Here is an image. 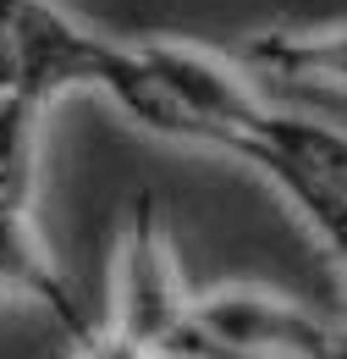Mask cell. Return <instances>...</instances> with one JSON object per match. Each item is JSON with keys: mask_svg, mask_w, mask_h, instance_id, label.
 Here are the masks:
<instances>
[{"mask_svg": "<svg viewBox=\"0 0 347 359\" xmlns=\"http://www.w3.org/2000/svg\"><path fill=\"white\" fill-rule=\"evenodd\" d=\"M39 100L11 89L0 100V210H28L34 199V149H39Z\"/></svg>", "mask_w": 347, "mask_h": 359, "instance_id": "8992f818", "label": "cell"}, {"mask_svg": "<svg viewBox=\"0 0 347 359\" xmlns=\"http://www.w3.org/2000/svg\"><path fill=\"white\" fill-rule=\"evenodd\" d=\"M66 359H78V354H72V348H66Z\"/></svg>", "mask_w": 347, "mask_h": 359, "instance_id": "52a82bcc", "label": "cell"}, {"mask_svg": "<svg viewBox=\"0 0 347 359\" xmlns=\"http://www.w3.org/2000/svg\"><path fill=\"white\" fill-rule=\"evenodd\" d=\"M11 28H17V89L39 105H50L61 89L105 94L132 55V45H111L88 34L50 0H11Z\"/></svg>", "mask_w": 347, "mask_h": 359, "instance_id": "6da1fadb", "label": "cell"}, {"mask_svg": "<svg viewBox=\"0 0 347 359\" xmlns=\"http://www.w3.org/2000/svg\"><path fill=\"white\" fill-rule=\"evenodd\" d=\"M187 315L193 304L182 299V282H176L160 205L155 194H138L127 243H122V276H116V337L132 348H166L187 326Z\"/></svg>", "mask_w": 347, "mask_h": 359, "instance_id": "7a4b0ae2", "label": "cell"}, {"mask_svg": "<svg viewBox=\"0 0 347 359\" xmlns=\"http://www.w3.org/2000/svg\"><path fill=\"white\" fill-rule=\"evenodd\" d=\"M237 55L270 78L347 83V28H264V34H248Z\"/></svg>", "mask_w": 347, "mask_h": 359, "instance_id": "277c9868", "label": "cell"}, {"mask_svg": "<svg viewBox=\"0 0 347 359\" xmlns=\"http://www.w3.org/2000/svg\"><path fill=\"white\" fill-rule=\"evenodd\" d=\"M143 50V61H149V72L166 83V89L182 100V111L199 122V144H210L215 128H237V133H248L254 128V116L264 111V100L220 55L210 50H193V45H176V39H149Z\"/></svg>", "mask_w": 347, "mask_h": 359, "instance_id": "3957f363", "label": "cell"}, {"mask_svg": "<svg viewBox=\"0 0 347 359\" xmlns=\"http://www.w3.org/2000/svg\"><path fill=\"white\" fill-rule=\"evenodd\" d=\"M248 133L270 138L281 155H292L304 172H314L320 182H331L337 194H347V133L320 122V116H304V111H281L264 100V111L254 116Z\"/></svg>", "mask_w": 347, "mask_h": 359, "instance_id": "5b68a950", "label": "cell"}]
</instances>
